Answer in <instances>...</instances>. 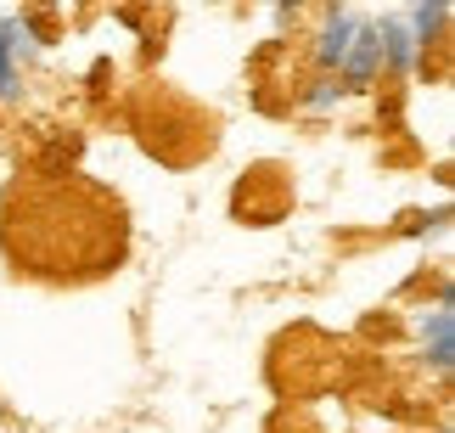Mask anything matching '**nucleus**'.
I'll return each instance as SVG.
<instances>
[{
    "label": "nucleus",
    "instance_id": "f03ea898",
    "mask_svg": "<svg viewBox=\"0 0 455 433\" xmlns=\"http://www.w3.org/2000/svg\"><path fill=\"white\" fill-rule=\"evenodd\" d=\"M360 28H365V12H348V6L321 17V34H315V68H321V79H338V68H343Z\"/></svg>",
    "mask_w": 455,
    "mask_h": 433
},
{
    "label": "nucleus",
    "instance_id": "39448f33",
    "mask_svg": "<svg viewBox=\"0 0 455 433\" xmlns=\"http://www.w3.org/2000/svg\"><path fill=\"white\" fill-rule=\"evenodd\" d=\"M338 84H331V79H315L309 84V91H304V113H331V108H338Z\"/></svg>",
    "mask_w": 455,
    "mask_h": 433
},
{
    "label": "nucleus",
    "instance_id": "f257e3e1",
    "mask_svg": "<svg viewBox=\"0 0 455 433\" xmlns=\"http://www.w3.org/2000/svg\"><path fill=\"white\" fill-rule=\"evenodd\" d=\"M34 57V34L23 17H0V108L23 101V62Z\"/></svg>",
    "mask_w": 455,
    "mask_h": 433
},
{
    "label": "nucleus",
    "instance_id": "20e7f679",
    "mask_svg": "<svg viewBox=\"0 0 455 433\" xmlns=\"http://www.w3.org/2000/svg\"><path fill=\"white\" fill-rule=\"evenodd\" d=\"M416 338H422V360L433 372H450V355H455V316H450V293L433 309H422V316H416Z\"/></svg>",
    "mask_w": 455,
    "mask_h": 433
},
{
    "label": "nucleus",
    "instance_id": "7ed1b4c3",
    "mask_svg": "<svg viewBox=\"0 0 455 433\" xmlns=\"http://www.w3.org/2000/svg\"><path fill=\"white\" fill-rule=\"evenodd\" d=\"M382 79V45H377V17H365V28L355 34V45H348V57L338 68V91H371Z\"/></svg>",
    "mask_w": 455,
    "mask_h": 433
}]
</instances>
